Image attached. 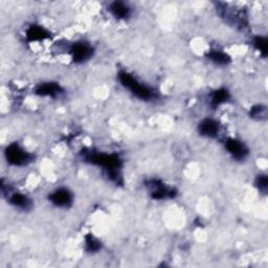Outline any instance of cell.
<instances>
[{
    "label": "cell",
    "instance_id": "6da1fadb",
    "mask_svg": "<svg viewBox=\"0 0 268 268\" xmlns=\"http://www.w3.org/2000/svg\"><path fill=\"white\" fill-rule=\"evenodd\" d=\"M83 157L85 162L102 167L106 171L108 177L116 184L123 183L122 175H120V169H122L123 163L117 155L87 152Z\"/></svg>",
    "mask_w": 268,
    "mask_h": 268
},
{
    "label": "cell",
    "instance_id": "7a4b0ae2",
    "mask_svg": "<svg viewBox=\"0 0 268 268\" xmlns=\"http://www.w3.org/2000/svg\"><path fill=\"white\" fill-rule=\"evenodd\" d=\"M118 80L125 88L132 92V95L141 100L153 101L157 99V93L153 88L144 85L138 79L126 72H120L118 74Z\"/></svg>",
    "mask_w": 268,
    "mask_h": 268
},
{
    "label": "cell",
    "instance_id": "3957f363",
    "mask_svg": "<svg viewBox=\"0 0 268 268\" xmlns=\"http://www.w3.org/2000/svg\"><path fill=\"white\" fill-rule=\"evenodd\" d=\"M7 162L16 167H22L29 165L33 160V155L26 152L18 144H11L7 147L5 151Z\"/></svg>",
    "mask_w": 268,
    "mask_h": 268
},
{
    "label": "cell",
    "instance_id": "277c9868",
    "mask_svg": "<svg viewBox=\"0 0 268 268\" xmlns=\"http://www.w3.org/2000/svg\"><path fill=\"white\" fill-rule=\"evenodd\" d=\"M71 53L75 63H84L93 56V48L85 42H77L72 45Z\"/></svg>",
    "mask_w": 268,
    "mask_h": 268
},
{
    "label": "cell",
    "instance_id": "5b68a950",
    "mask_svg": "<svg viewBox=\"0 0 268 268\" xmlns=\"http://www.w3.org/2000/svg\"><path fill=\"white\" fill-rule=\"evenodd\" d=\"M49 201L59 208H70L73 205L74 196L70 190L61 187L49 195Z\"/></svg>",
    "mask_w": 268,
    "mask_h": 268
},
{
    "label": "cell",
    "instance_id": "8992f818",
    "mask_svg": "<svg viewBox=\"0 0 268 268\" xmlns=\"http://www.w3.org/2000/svg\"><path fill=\"white\" fill-rule=\"evenodd\" d=\"M225 148L229 151V153L237 160L244 159L248 154V149L246 146L238 140L230 139L225 143Z\"/></svg>",
    "mask_w": 268,
    "mask_h": 268
},
{
    "label": "cell",
    "instance_id": "52a82bcc",
    "mask_svg": "<svg viewBox=\"0 0 268 268\" xmlns=\"http://www.w3.org/2000/svg\"><path fill=\"white\" fill-rule=\"evenodd\" d=\"M150 186L153 187L151 196H152V198H154L156 200L173 198V197H175V195H176L175 190H172V189H170V187H167L159 180H151Z\"/></svg>",
    "mask_w": 268,
    "mask_h": 268
},
{
    "label": "cell",
    "instance_id": "ba28073f",
    "mask_svg": "<svg viewBox=\"0 0 268 268\" xmlns=\"http://www.w3.org/2000/svg\"><path fill=\"white\" fill-rule=\"evenodd\" d=\"M199 133L203 137L214 139L218 136L220 127L218 122L213 118H206L198 126Z\"/></svg>",
    "mask_w": 268,
    "mask_h": 268
},
{
    "label": "cell",
    "instance_id": "9c48e42d",
    "mask_svg": "<svg viewBox=\"0 0 268 268\" xmlns=\"http://www.w3.org/2000/svg\"><path fill=\"white\" fill-rule=\"evenodd\" d=\"M35 93L40 97H50V98H57L63 93V88L58 83H43L40 84L36 90Z\"/></svg>",
    "mask_w": 268,
    "mask_h": 268
},
{
    "label": "cell",
    "instance_id": "30bf717a",
    "mask_svg": "<svg viewBox=\"0 0 268 268\" xmlns=\"http://www.w3.org/2000/svg\"><path fill=\"white\" fill-rule=\"evenodd\" d=\"M9 203L16 209H20L23 211L30 210L32 208V200L28 196L20 193L11 194L9 197Z\"/></svg>",
    "mask_w": 268,
    "mask_h": 268
},
{
    "label": "cell",
    "instance_id": "8fae6325",
    "mask_svg": "<svg viewBox=\"0 0 268 268\" xmlns=\"http://www.w3.org/2000/svg\"><path fill=\"white\" fill-rule=\"evenodd\" d=\"M111 14L117 19H127L131 15L130 7L123 2H114L109 6Z\"/></svg>",
    "mask_w": 268,
    "mask_h": 268
},
{
    "label": "cell",
    "instance_id": "7c38bea8",
    "mask_svg": "<svg viewBox=\"0 0 268 268\" xmlns=\"http://www.w3.org/2000/svg\"><path fill=\"white\" fill-rule=\"evenodd\" d=\"M26 38L29 41H40V40H44L49 38V33L43 29L42 26L39 25H32L26 31Z\"/></svg>",
    "mask_w": 268,
    "mask_h": 268
},
{
    "label": "cell",
    "instance_id": "4fadbf2b",
    "mask_svg": "<svg viewBox=\"0 0 268 268\" xmlns=\"http://www.w3.org/2000/svg\"><path fill=\"white\" fill-rule=\"evenodd\" d=\"M229 99H230V92L229 91L224 88L217 89L216 91H214L212 93L211 106L213 107V108H217V107H219L223 103L229 101Z\"/></svg>",
    "mask_w": 268,
    "mask_h": 268
},
{
    "label": "cell",
    "instance_id": "5bb4252c",
    "mask_svg": "<svg viewBox=\"0 0 268 268\" xmlns=\"http://www.w3.org/2000/svg\"><path fill=\"white\" fill-rule=\"evenodd\" d=\"M207 57L209 60H211L212 62H214L217 65H220V66H225L231 62L230 56L226 55L225 52H223L221 50H211V51H209Z\"/></svg>",
    "mask_w": 268,
    "mask_h": 268
},
{
    "label": "cell",
    "instance_id": "9a60e30c",
    "mask_svg": "<svg viewBox=\"0 0 268 268\" xmlns=\"http://www.w3.org/2000/svg\"><path fill=\"white\" fill-rule=\"evenodd\" d=\"M101 247L102 244L96 237H93L91 234L85 237V248L88 252H97L101 249Z\"/></svg>",
    "mask_w": 268,
    "mask_h": 268
},
{
    "label": "cell",
    "instance_id": "2e32d148",
    "mask_svg": "<svg viewBox=\"0 0 268 268\" xmlns=\"http://www.w3.org/2000/svg\"><path fill=\"white\" fill-rule=\"evenodd\" d=\"M253 46L257 50L260 51L263 57L267 55V39L262 36H258L253 39Z\"/></svg>",
    "mask_w": 268,
    "mask_h": 268
},
{
    "label": "cell",
    "instance_id": "e0dca14e",
    "mask_svg": "<svg viewBox=\"0 0 268 268\" xmlns=\"http://www.w3.org/2000/svg\"><path fill=\"white\" fill-rule=\"evenodd\" d=\"M256 185L261 193L265 194L267 192V186H268L267 176L266 175H259V177L256 180Z\"/></svg>",
    "mask_w": 268,
    "mask_h": 268
},
{
    "label": "cell",
    "instance_id": "ac0fdd59",
    "mask_svg": "<svg viewBox=\"0 0 268 268\" xmlns=\"http://www.w3.org/2000/svg\"><path fill=\"white\" fill-rule=\"evenodd\" d=\"M250 116L252 118H262L266 116V108L263 106H256L250 110Z\"/></svg>",
    "mask_w": 268,
    "mask_h": 268
}]
</instances>
